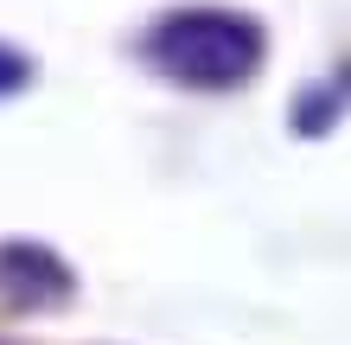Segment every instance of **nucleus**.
I'll return each instance as SVG.
<instances>
[{"instance_id": "nucleus-1", "label": "nucleus", "mask_w": 351, "mask_h": 345, "mask_svg": "<svg viewBox=\"0 0 351 345\" xmlns=\"http://www.w3.org/2000/svg\"><path fill=\"white\" fill-rule=\"evenodd\" d=\"M268 32L237 7H173L141 32V58L185 90H237L262 71Z\"/></svg>"}, {"instance_id": "nucleus-2", "label": "nucleus", "mask_w": 351, "mask_h": 345, "mask_svg": "<svg viewBox=\"0 0 351 345\" xmlns=\"http://www.w3.org/2000/svg\"><path fill=\"white\" fill-rule=\"evenodd\" d=\"M26 84H32V58L0 38V96H13V90H26Z\"/></svg>"}]
</instances>
